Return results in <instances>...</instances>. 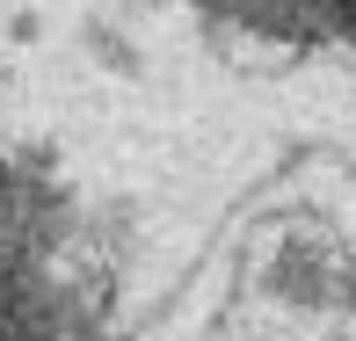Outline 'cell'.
I'll use <instances>...</instances> for the list:
<instances>
[{
  "label": "cell",
  "instance_id": "6da1fadb",
  "mask_svg": "<svg viewBox=\"0 0 356 341\" xmlns=\"http://www.w3.org/2000/svg\"><path fill=\"white\" fill-rule=\"evenodd\" d=\"M218 8L225 22H254V29H291V37H342L356 44V0H197Z\"/></svg>",
  "mask_w": 356,
  "mask_h": 341
}]
</instances>
